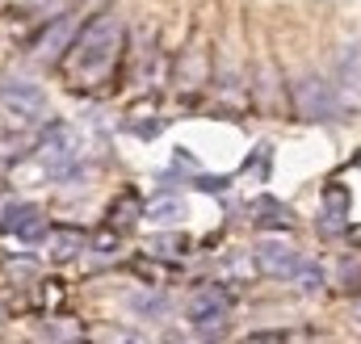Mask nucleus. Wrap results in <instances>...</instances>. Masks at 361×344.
Wrapping results in <instances>:
<instances>
[{"label":"nucleus","instance_id":"1","mask_svg":"<svg viewBox=\"0 0 361 344\" xmlns=\"http://www.w3.org/2000/svg\"><path fill=\"white\" fill-rule=\"evenodd\" d=\"M118 51H122V21L114 13H101L80 30V38L72 47V72L76 76H101L114 68Z\"/></svg>","mask_w":361,"mask_h":344},{"label":"nucleus","instance_id":"2","mask_svg":"<svg viewBox=\"0 0 361 344\" xmlns=\"http://www.w3.org/2000/svg\"><path fill=\"white\" fill-rule=\"evenodd\" d=\"M0 105L17 122H42L47 118V88L25 80V76H4L0 80Z\"/></svg>","mask_w":361,"mask_h":344},{"label":"nucleus","instance_id":"3","mask_svg":"<svg viewBox=\"0 0 361 344\" xmlns=\"http://www.w3.org/2000/svg\"><path fill=\"white\" fill-rule=\"evenodd\" d=\"M38 160L47 164L51 176H72V172L80 168V135L72 130V126H51L47 130V139L38 143Z\"/></svg>","mask_w":361,"mask_h":344},{"label":"nucleus","instance_id":"4","mask_svg":"<svg viewBox=\"0 0 361 344\" xmlns=\"http://www.w3.org/2000/svg\"><path fill=\"white\" fill-rule=\"evenodd\" d=\"M294 109L307 122H328L341 113V101H336V88H328L324 76H302L294 85Z\"/></svg>","mask_w":361,"mask_h":344},{"label":"nucleus","instance_id":"5","mask_svg":"<svg viewBox=\"0 0 361 344\" xmlns=\"http://www.w3.org/2000/svg\"><path fill=\"white\" fill-rule=\"evenodd\" d=\"M227 294L223 290H197L193 298H189V307H185V315H189V324L202 332V336H219L223 332V324H227Z\"/></svg>","mask_w":361,"mask_h":344},{"label":"nucleus","instance_id":"6","mask_svg":"<svg viewBox=\"0 0 361 344\" xmlns=\"http://www.w3.org/2000/svg\"><path fill=\"white\" fill-rule=\"evenodd\" d=\"M257 269L265 277H294L302 269V257L290 244H281V240H261L257 244Z\"/></svg>","mask_w":361,"mask_h":344},{"label":"nucleus","instance_id":"7","mask_svg":"<svg viewBox=\"0 0 361 344\" xmlns=\"http://www.w3.org/2000/svg\"><path fill=\"white\" fill-rule=\"evenodd\" d=\"M336 92L349 105H361V42L341 47V55H336Z\"/></svg>","mask_w":361,"mask_h":344},{"label":"nucleus","instance_id":"8","mask_svg":"<svg viewBox=\"0 0 361 344\" xmlns=\"http://www.w3.org/2000/svg\"><path fill=\"white\" fill-rule=\"evenodd\" d=\"M72 30H76V21H72V17H55V21H51V30H42V34H38L34 55H38V59H55V55L63 51V42L72 38Z\"/></svg>","mask_w":361,"mask_h":344},{"label":"nucleus","instance_id":"9","mask_svg":"<svg viewBox=\"0 0 361 344\" xmlns=\"http://www.w3.org/2000/svg\"><path fill=\"white\" fill-rule=\"evenodd\" d=\"M252 219H257V227H290V210L281 202H273V197L252 202Z\"/></svg>","mask_w":361,"mask_h":344},{"label":"nucleus","instance_id":"10","mask_svg":"<svg viewBox=\"0 0 361 344\" xmlns=\"http://www.w3.org/2000/svg\"><path fill=\"white\" fill-rule=\"evenodd\" d=\"M143 219H152V223H180L185 219V202L180 197H156V202L143 206Z\"/></svg>","mask_w":361,"mask_h":344},{"label":"nucleus","instance_id":"11","mask_svg":"<svg viewBox=\"0 0 361 344\" xmlns=\"http://www.w3.org/2000/svg\"><path fill=\"white\" fill-rule=\"evenodd\" d=\"M80 248H85V235L80 231H51V257L55 260L80 257Z\"/></svg>","mask_w":361,"mask_h":344},{"label":"nucleus","instance_id":"12","mask_svg":"<svg viewBox=\"0 0 361 344\" xmlns=\"http://www.w3.org/2000/svg\"><path fill=\"white\" fill-rule=\"evenodd\" d=\"M130 311L143 315V319H164V315H169V298L156 294V290H152V294H135V298H130Z\"/></svg>","mask_w":361,"mask_h":344},{"label":"nucleus","instance_id":"13","mask_svg":"<svg viewBox=\"0 0 361 344\" xmlns=\"http://www.w3.org/2000/svg\"><path fill=\"white\" fill-rule=\"evenodd\" d=\"M34 219H38V206L21 202V206H8V210H4V223H0V227H4L8 235H17V231H21V227H30Z\"/></svg>","mask_w":361,"mask_h":344},{"label":"nucleus","instance_id":"14","mask_svg":"<svg viewBox=\"0 0 361 344\" xmlns=\"http://www.w3.org/2000/svg\"><path fill=\"white\" fill-rule=\"evenodd\" d=\"M185 248H189V240L177 235V231H173V235H152V240H147V252H152V257H180Z\"/></svg>","mask_w":361,"mask_h":344},{"label":"nucleus","instance_id":"15","mask_svg":"<svg viewBox=\"0 0 361 344\" xmlns=\"http://www.w3.org/2000/svg\"><path fill=\"white\" fill-rule=\"evenodd\" d=\"M139 214H143V202H139L135 193H126V197H122V202L109 210V223H118V227H130Z\"/></svg>","mask_w":361,"mask_h":344},{"label":"nucleus","instance_id":"16","mask_svg":"<svg viewBox=\"0 0 361 344\" xmlns=\"http://www.w3.org/2000/svg\"><path fill=\"white\" fill-rule=\"evenodd\" d=\"M324 206H328V214H336V223H345V214H349V193H345L341 185H328Z\"/></svg>","mask_w":361,"mask_h":344},{"label":"nucleus","instance_id":"17","mask_svg":"<svg viewBox=\"0 0 361 344\" xmlns=\"http://www.w3.org/2000/svg\"><path fill=\"white\" fill-rule=\"evenodd\" d=\"M294 277H298V285H302V290H307V294H315V290H319V285H324V273H319V269H315V264H307V260H302V269H298V273H294Z\"/></svg>","mask_w":361,"mask_h":344},{"label":"nucleus","instance_id":"18","mask_svg":"<svg viewBox=\"0 0 361 344\" xmlns=\"http://www.w3.org/2000/svg\"><path fill=\"white\" fill-rule=\"evenodd\" d=\"M197 185H202L206 193H223V189H227V180H223V176H197Z\"/></svg>","mask_w":361,"mask_h":344},{"label":"nucleus","instance_id":"19","mask_svg":"<svg viewBox=\"0 0 361 344\" xmlns=\"http://www.w3.org/2000/svg\"><path fill=\"white\" fill-rule=\"evenodd\" d=\"M357 315H361V311H357Z\"/></svg>","mask_w":361,"mask_h":344}]
</instances>
